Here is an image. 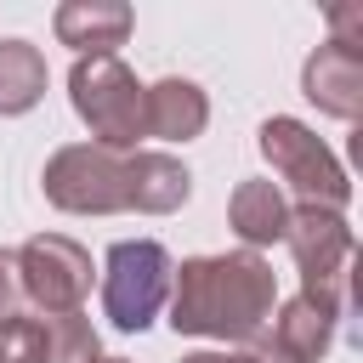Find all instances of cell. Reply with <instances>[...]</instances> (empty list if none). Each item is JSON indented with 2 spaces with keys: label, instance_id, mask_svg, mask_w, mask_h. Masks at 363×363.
<instances>
[{
  "label": "cell",
  "instance_id": "cell-1",
  "mask_svg": "<svg viewBox=\"0 0 363 363\" xmlns=\"http://www.w3.org/2000/svg\"><path fill=\"white\" fill-rule=\"evenodd\" d=\"M278 284L255 250L233 255H193L170 272V323L176 335L210 340H255L272 318Z\"/></svg>",
  "mask_w": 363,
  "mask_h": 363
},
{
  "label": "cell",
  "instance_id": "cell-2",
  "mask_svg": "<svg viewBox=\"0 0 363 363\" xmlns=\"http://www.w3.org/2000/svg\"><path fill=\"white\" fill-rule=\"evenodd\" d=\"M142 91L136 74L119 62V57H79L74 74H68V96H74V113L91 125L96 147L108 153H125L147 136L142 125Z\"/></svg>",
  "mask_w": 363,
  "mask_h": 363
},
{
  "label": "cell",
  "instance_id": "cell-3",
  "mask_svg": "<svg viewBox=\"0 0 363 363\" xmlns=\"http://www.w3.org/2000/svg\"><path fill=\"white\" fill-rule=\"evenodd\" d=\"M40 187L68 216H113L130 210V153H108L96 142L57 147L40 170Z\"/></svg>",
  "mask_w": 363,
  "mask_h": 363
},
{
  "label": "cell",
  "instance_id": "cell-4",
  "mask_svg": "<svg viewBox=\"0 0 363 363\" xmlns=\"http://www.w3.org/2000/svg\"><path fill=\"white\" fill-rule=\"evenodd\" d=\"M261 159L278 170V182H289V193L301 199V204H318V210H346V199H352V182H346V170H340V159L323 147V136L318 130H306L301 119H284V113H272L267 125H261Z\"/></svg>",
  "mask_w": 363,
  "mask_h": 363
},
{
  "label": "cell",
  "instance_id": "cell-5",
  "mask_svg": "<svg viewBox=\"0 0 363 363\" xmlns=\"http://www.w3.org/2000/svg\"><path fill=\"white\" fill-rule=\"evenodd\" d=\"M170 255L153 238H119L108 250V272H102V312L119 329H147L159 318V306L170 301Z\"/></svg>",
  "mask_w": 363,
  "mask_h": 363
},
{
  "label": "cell",
  "instance_id": "cell-6",
  "mask_svg": "<svg viewBox=\"0 0 363 363\" xmlns=\"http://www.w3.org/2000/svg\"><path fill=\"white\" fill-rule=\"evenodd\" d=\"M284 244L295 250V267L306 278L301 295L323 301V306H346V267H352V227L340 210H318V204H295Z\"/></svg>",
  "mask_w": 363,
  "mask_h": 363
},
{
  "label": "cell",
  "instance_id": "cell-7",
  "mask_svg": "<svg viewBox=\"0 0 363 363\" xmlns=\"http://www.w3.org/2000/svg\"><path fill=\"white\" fill-rule=\"evenodd\" d=\"M17 272H23V301L34 312H79L91 295V255L62 233L28 238L17 250Z\"/></svg>",
  "mask_w": 363,
  "mask_h": 363
},
{
  "label": "cell",
  "instance_id": "cell-8",
  "mask_svg": "<svg viewBox=\"0 0 363 363\" xmlns=\"http://www.w3.org/2000/svg\"><path fill=\"white\" fill-rule=\"evenodd\" d=\"M352 11L357 6L335 11V40H323L301 68L306 102H318V113H329V119H357L363 113V40L346 34Z\"/></svg>",
  "mask_w": 363,
  "mask_h": 363
},
{
  "label": "cell",
  "instance_id": "cell-9",
  "mask_svg": "<svg viewBox=\"0 0 363 363\" xmlns=\"http://www.w3.org/2000/svg\"><path fill=\"white\" fill-rule=\"evenodd\" d=\"M335 318H340L335 306H323L312 295H295V301L278 306L272 329L255 335V352H267L278 363H318L329 352V340H335Z\"/></svg>",
  "mask_w": 363,
  "mask_h": 363
},
{
  "label": "cell",
  "instance_id": "cell-10",
  "mask_svg": "<svg viewBox=\"0 0 363 363\" xmlns=\"http://www.w3.org/2000/svg\"><path fill=\"white\" fill-rule=\"evenodd\" d=\"M57 40L74 45L79 57H113V45H125L130 34V6L119 0H68L57 6Z\"/></svg>",
  "mask_w": 363,
  "mask_h": 363
},
{
  "label": "cell",
  "instance_id": "cell-11",
  "mask_svg": "<svg viewBox=\"0 0 363 363\" xmlns=\"http://www.w3.org/2000/svg\"><path fill=\"white\" fill-rule=\"evenodd\" d=\"M142 125L159 142H193L210 125V96L193 79H159L142 91Z\"/></svg>",
  "mask_w": 363,
  "mask_h": 363
},
{
  "label": "cell",
  "instance_id": "cell-12",
  "mask_svg": "<svg viewBox=\"0 0 363 363\" xmlns=\"http://www.w3.org/2000/svg\"><path fill=\"white\" fill-rule=\"evenodd\" d=\"M193 193V176L170 153H130V210L142 216H170Z\"/></svg>",
  "mask_w": 363,
  "mask_h": 363
},
{
  "label": "cell",
  "instance_id": "cell-13",
  "mask_svg": "<svg viewBox=\"0 0 363 363\" xmlns=\"http://www.w3.org/2000/svg\"><path fill=\"white\" fill-rule=\"evenodd\" d=\"M227 221H233V233H238L250 250L278 244L284 227H289V199H284L272 182H238V193H233V204H227Z\"/></svg>",
  "mask_w": 363,
  "mask_h": 363
},
{
  "label": "cell",
  "instance_id": "cell-14",
  "mask_svg": "<svg viewBox=\"0 0 363 363\" xmlns=\"http://www.w3.org/2000/svg\"><path fill=\"white\" fill-rule=\"evenodd\" d=\"M45 96V57L28 40H0V113H28Z\"/></svg>",
  "mask_w": 363,
  "mask_h": 363
},
{
  "label": "cell",
  "instance_id": "cell-15",
  "mask_svg": "<svg viewBox=\"0 0 363 363\" xmlns=\"http://www.w3.org/2000/svg\"><path fill=\"white\" fill-rule=\"evenodd\" d=\"M40 318H45V363H102L85 312H40Z\"/></svg>",
  "mask_w": 363,
  "mask_h": 363
},
{
  "label": "cell",
  "instance_id": "cell-16",
  "mask_svg": "<svg viewBox=\"0 0 363 363\" xmlns=\"http://www.w3.org/2000/svg\"><path fill=\"white\" fill-rule=\"evenodd\" d=\"M0 363H45V318L17 312L0 323Z\"/></svg>",
  "mask_w": 363,
  "mask_h": 363
},
{
  "label": "cell",
  "instance_id": "cell-17",
  "mask_svg": "<svg viewBox=\"0 0 363 363\" xmlns=\"http://www.w3.org/2000/svg\"><path fill=\"white\" fill-rule=\"evenodd\" d=\"M28 301H23V272H17V250H0V323L17 318Z\"/></svg>",
  "mask_w": 363,
  "mask_h": 363
},
{
  "label": "cell",
  "instance_id": "cell-18",
  "mask_svg": "<svg viewBox=\"0 0 363 363\" xmlns=\"http://www.w3.org/2000/svg\"><path fill=\"white\" fill-rule=\"evenodd\" d=\"M182 363H278V357H267V352H193Z\"/></svg>",
  "mask_w": 363,
  "mask_h": 363
},
{
  "label": "cell",
  "instance_id": "cell-19",
  "mask_svg": "<svg viewBox=\"0 0 363 363\" xmlns=\"http://www.w3.org/2000/svg\"><path fill=\"white\" fill-rule=\"evenodd\" d=\"M102 363H130V357H102Z\"/></svg>",
  "mask_w": 363,
  "mask_h": 363
}]
</instances>
